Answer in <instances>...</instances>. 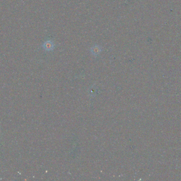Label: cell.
Here are the masks:
<instances>
[{"instance_id":"6da1fadb","label":"cell","mask_w":181,"mask_h":181,"mask_svg":"<svg viewBox=\"0 0 181 181\" xmlns=\"http://www.w3.org/2000/svg\"><path fill=\"white\" fill-rule=\"evenodd\" d=\"M55 45L53 40H48L44 42L42 45V47L44 50L46 51H51L55 49Z\"/></svg>"},{"instance_id":"7a4b0ae2","label":"cell","mask_w":181,"mask_h":181,"mask_svg":"<svg viewBox=\"0 0 181 181\" xmlns=\"http://www.w3.org/2000/svg\"><path fill=\"white\" fill-rule=\"evenodd\" d=\"M102 50H103L102 47L97 44L91 47L90 49V52L91 54L95 57L98 56L99 54L101 53Z\"/></svg>"}]
</instances>
